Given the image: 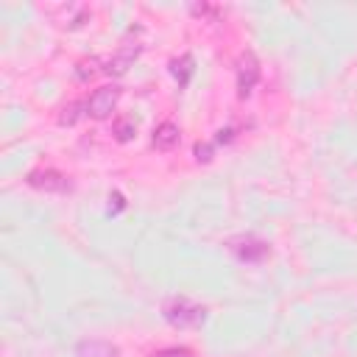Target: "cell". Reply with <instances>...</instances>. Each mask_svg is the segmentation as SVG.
I'll use <instances>...</instances> for the list:
<instances>
[{
    "mask_svg": "<svg viewBox=\"0 0 357 357\" xmlns=\"http://www.w3.org/2000/svg\"><path fill=\"white\" fill-rule=\"evenodd\" d=\"M162 315H165L167 324H173V326H178V329H187V326L204 324L206 307H201V304H195V301H190V298H184V296H176V298H167V301H165Z\"/></svg>",
    "mask_w": 357,
    "mask_h": 357,
    "instance_id": "obj_1",
    "label": "cell"
},
{
    "mask_svg": "<svg viewBox=\"0 0 357 357\" xmlns=\"http://www.w3.org/2000/svg\"><path fill=\"white\" fill-rule=\"evenodd\" d=\"M117 100H120V86H114V84L98 86V89L89 95V100H86V114L95 117V120H106V117L114 112Z\"/></svg>",
    "mask_w": 357,
    "mask_h": 357,
    "instance_id": "obj_2",
    "label": "cell"
},
{
    "mask_svg": "<svg viewBox=\"0 0 357 357\" xmlns=\"http://www.w3.org/2000/svg\"><path fill=\"white\" fill-rule=\"evenodd\" d=\"M25 181L36 190H45V192H70V187H73L70 178L53 167H36L25 176Z\"/></svg>",
    "mask_w": 357,
    "mask_h": 357,
    "instance_id": "obj_3",
    "label": "cell"
},
{
    "mask_svg": "<svg viewBox=\"0 0 357 357\" xmlns=\"http://www.w3.org/2000/svg\"><path fill=\"white\" fill-rule=\"evenodd\" d=\"M257 81H259V61H257V56L251 50H245L237 59V95L248 98L251 89L257 86Z\"/></svg>",
    "mask_w": 357,
    "mask_h": 357,
    "instance_id": "obj_4",
    "label": "cell"
},
{
    "mask_svg": "<svg viewBox=\"0 0 357 357\" xmlns=\"http://www.w3.org/2000/svg\"><path fill=\"white\" fill-rule=\"evenodd\" d=\"M229 248H231L243 262H259V259L271 251V245H268L265 240H257V237H251V234H243V237L229 240Z\"/></svg>",
    "mask_w": 357,
    "mask_h": 357,
    "instance_id": "obj_5",
    "label": "cell"
},
{
    "mask_svg": "<svg viewBox=\"0 0 357 357\" xmlns=\"http://www.w3.org/2000/svg\"><path fill=\"white\" fill-rule=\"evenodd\" d=\"M75 357H120V349L109 340L89 337V340H81L75 346Z\"/></svg>",
    "mask_w": 357,
    "mask_h": 357,
    "instance_id": "obj_6",
    "label": "cell"
},
{
    "mask_svg": "<svg viewBox=\"0 0 357 357\" xmlns=\"http://www.w3.org/2000/svg\"><path fill=\"white\" fill-rule=\"evenodd\" d=\"M178 126L176 123H170V120H165V123H159L156 126V131H153V148L156 151H173L176 145H178Z\"/></svg>",
    "mask_w": 357,
    "mask_h": 357,
    "instance_id": "obj_7",
    "label": "cell"
},
{
    "mask_svg": "<svg viewBox=\"0 0 357 357\" xmlns=\"http://www.w3.org/2000/svg\"><path fill=\"white\" fill-rule=\"evenodd\" d=\"M134 131H137V123H134L131 117H123V120L114 123V137H117L120 142H128V139L134 137Z\"/></svg>",
    "mask_w": 357,
    "mask_h": 357,
    "instance_id": "obj_8",
    "label": "cell"
},
{
    "mask_svg": "<svg viewBox=\"0 0 357 357\" xmlns=\"http://www.w3.org/2000/svg\"><path fill=\"white\" fill-rule=\"evenodd\" d=\"M151 357H195L190 349H184V346H167V349H159V351H153Z\"/></svg>",
    "mask_w": 357,
    "mask_h": 357,
    "instance_id": "obj_9",
    "label": "cell"
}]
</instances>
